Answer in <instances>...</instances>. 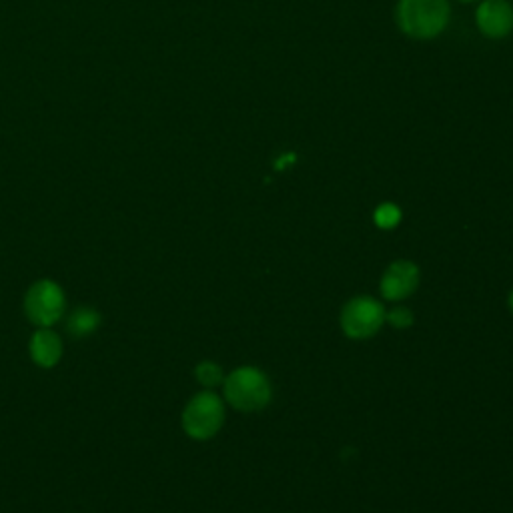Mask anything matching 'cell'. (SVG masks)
<instances>
[{
    "label": "cell",
    "instance_id": "8992f818",
    "mask_svg": "<svg viewBox=\"0 0 513 513\" xmlns=\"http://www.w3.org/2000/svg\"><path fill=\"white\" fill-rule=\"evenodd\" d=\"M419 285V269L409 261H395L381 279V295L389 301L409 297Z\"/></svg>",
    "mask_w": 513,
    "mask_h": 513
},
{
    "label": "cell",
    "instance_id": "7c38bea8",
    "mask_svg": "<svg viewBox=\"0 0 513 513\" xmlns=\"http://www.w3.org/2000/svg\"><path fill=\"white\" fill-rule=\"evenodd\" d=\"M385 319H387L393 327H397V329H405V327H409V325L413 323L411 311H407V309H393L389 315H385Z\"/></svg>",
    "mask_w": 513,
    "mask_h": 513
},
{
    "label": "cell",
    "instance_id": "30bf717a",
    "mask_svg": "<svg viewBox=\"0 0 513 513\" xmlns=\"http://www.w3.org/2000/svg\"><path fill=\"white\" fill-rule=\"evenodd\" d=\"M195 375L199 379V383H203L205 387H215L223 381V371L217 363L213 361H203L197 369H195Z\"/></svg>",
    "mask_w": 513,
    "mask_h": 513
},
{
    "label": "cell",
    "instance_id": "7a4b0ae2",
    "mask_svg": "<svg viewBox=\"0 0 513 513\" xmlns=\"http://www.w3.org/2000/svg\"><path fill=\"white\" fill-rule=\"evenodd\" d=\"M225 399L239 411H259L271 401V383L255 367H241L225 379Z\"/></svg>",
    "mask_w": 513,
    "mask_h": 513
},
{
    "label": "cell",
    "instance_id": "8fae6325",
    "mask_svg": "<svg viewBox=\"0 0 513 513\" xmlns=\"http://www.w3.org/2000/svg\"><path fill=\"white\" fill-rule=\"evenodd\" d=\"M401 221V211L395 207V205H381L377 211H375V223L381 227V229H393L397 227V223Z\"/></svg>",
    "mask_w": 513,
    "mask_h": 513
},
{
    "label": "cell",
    "instance_id": "ba28073f",
    "mask_svg": "<svg viewBox=\"0 0 513 513\" xmlns=\"http://www.w3.org/2000/svg\"><path fill=\"white\" fill-rule=\"evenodd\" d=\"M31 357L39 367H55L63 357L61 337L51 327H41L31 339Z\"/></svg>",
    "mask_w": 513,
    "mask_h": 513
},
{
    "label": "cell",
    "instance_id": "5bb4252c",
    "mask_svg": "<svg viewBox=\"0 0 513 513\" xmlns=\"http://www.w3.org/2000/svg\"><path fill=\"white\" fill-rule=\"evenodd\" d=\"M463 3H467V0H463Z\"/></svg>",
    "mask_w": 513,
    "mask_h": 513
},
{
    "label": "cell",
    "instance_id": "4fadbf2b",
    "mask_svg": "<svg viewBox=\"0 0 513 513\" xmlns=\"http://www.w3.org/2000/svg\"><path fill=\"white\" fill-rule=\"evenodd\" d=\"M509 307H511V311H513V291H511V295H509Z\"/></svg>",
    "mask_w": 513,
    "mask_h": 513
},
{
    "label": "cell",
    "instance_id": "5b68a950",
    "mask_svg": "<svg viewBox=\"0 0 513 513\" xmlns=\"http://www.w3.org/2000/svg\"><path fill=\"white\" fill-rule=\"evenodd\" d=\"M385 321L383 305L371 297L351 299L341 313V327L351 339L373 337Z\"/></svg>",
    "mask_w": 513,
    "mask_h": 513
},
{
    "label": "cell",
    "instance_id": "52a82bcc",
    "mask_svg": "<svg viewBox=\"0 0 513 513\" xmlns=\"http://www.w3.org/2000/svg\"><path fill=\"white\" fill-rule=\"evenodd\" d=\"M477 25L491 39L505 37L513 29V11L505 0H485L477 11Z\"/></svg>",
    "mask_w": 513,
    "mask_h": 513
},
{
    "label": "cell",
    "instance_id": "3957f363",
    "mask_svg": "<svg viewBox=\"0 0 513 513\" xmlns=\"http://www.w3.org/2000/svg\"><path fill=\"white\" fill-rule=\"evenodd\" d=\"M225 423V405L217 393H197L185 407L183 427L197 441L211 439Z\"/></svg>",
    "mask_w": 513,
    "mask_h": 513
},
{
    "label": "cell",
    "instance_id": "9c48e42d",
    "mask_svg": "<svg viewBox=\"0 0 513 513\" xmlns=\"http://www.w3.org/2000/svg\"><path fill=\"white\" fill-rule=\"evenodd\" d=\"M101 325V315L95 309L89 307H81L77 309L71 317H69V333L73 337H87L91 333H95Z\"/></svg>",
    "mask_w": 513,
    "mask_h": 513
},
{
    "label": "cell",
    "instance_id": "6da1fadb",
    "mask_svg": "<svg viewBox=\"0 0 513 513\" xmlns=\"http://www.w3.org/2000/svg\"><path fill=\"white\" fill-rule=\"evenodd\" d=\"M399 25L415 39H429L443 31L449 19L447 0H401Z\"/></svg>",
    "mask_w": 513,
    "mask_h": 513
},
{
    "label": "cell",
    "instance_id": "277c9868",
    "mask_svg": "<svg viewBox=\"0 0 513 513\" xmlns=\"http://www.w3.org/2000/svg\"><path fill=\"white\" fill-rule=\"evenodd\" d=\"M65 307V291L49 279L37 281L25 297L27 317L39 327H53L59 323L63 319Z\"/></svg>",
    "mask_w": 513,
    "mask_h": 513
}]
</instances>
